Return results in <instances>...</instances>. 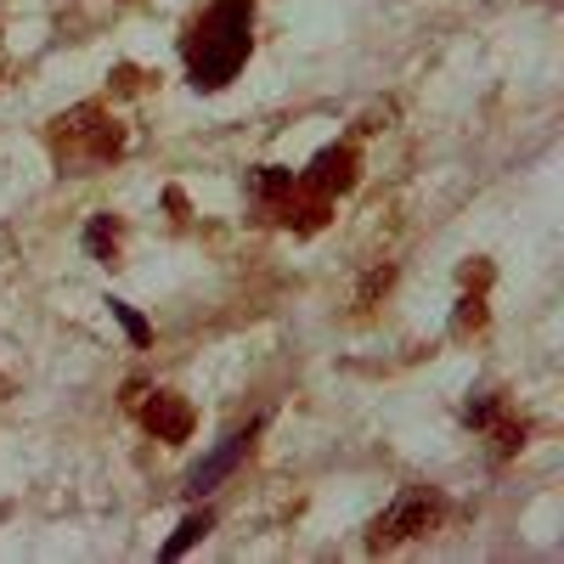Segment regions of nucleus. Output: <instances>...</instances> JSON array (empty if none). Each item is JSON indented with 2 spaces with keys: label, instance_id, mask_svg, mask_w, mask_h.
<instances>
[{
  "label": "nucleus",
  "instance_id": "1",
  "mask_svg": "<svg viewBox=\"0 0 564 564\" xmlns=\"http://www.w3.org/2000/svg\"><path fill=\"white\" fill-rule=\"evenodd\" d=\"M249 45H254V0H215L193 23V34L181 40L186 74H193L198 90H220L249 63Z\"/></svg>",
  "mask_w": 564,
  "mask_h": 564
},
{
  "label": "nucleus",
  "instance_id": "2",
  "mask_svg": "<svg viewBox=\"0 0 564 564\" xmlns=\"http://www.w3.org/2000/svg\"><path fill=\"white\" fill-rule=\"evenodd\" d=\"M249 441H254V423H249V430H231L204 463H193V475H186V497H204V491H215L226 475H231V468H238L243 463V452H249Z\"/></svg>",
  "mask_w": 564,
  "mask_h": 564
},
{
  "label": "nucleus",
  "instance_id": "3",
  "mask_svg": "<svg viewBox=\"0 0 564 564\" xmlns=\"http://www.w3.org/2000/svg\"><path fill=\"white\" fill-rule=\"evenodd\" d=\"M430 520H435V497H430V491H401V497H395V508L379 520V531H372V547L430 531Z\"/></svg>",
  "mask_w": 564,
  "mask_h": 564
},
{
  "label": "nucleus",
  "instance_id": "4",
  "mask_svg": "<svg viewBox=\"0 0 564 564\" xmlns=\"http://www.w3.org/2000/svg\"><path fill=\"white\" fill-rule=\"evenodd\" d=\"M148 430L159 435V441H186V435H193V412H186L175 395H159L153 406H148Z\"/></svg>",
  "mask_w": 564,
  "mask_h": 564
},
{
  "label": "nucleus",
  "instance_id": "5",
  "mask_svg": "<svg viewBox=\"0 0 564 564\" xmlns=\"http://www.w3.org/2000/svg\"><path fill=\"white\" fill-rule=\"evenodd\" d=\"M209 531H215V520H209V508H204V513H186V520L175 525V536H170V542L159 547V558H181L186 547H193V542H204Z\"/></svg>",
  "mask_w": 564,
  "mask_h": 564
},
{
  "label": "nucleus",
  "instance_id": "6",
  "mask_svg": "<svg viewBox=\"0 0 564 564\" xmlns=\"http://www.w3.org/2000/svg\"><path fill=\"white\" fill-rule=\"evenodd\" d=\"M113 243H119V220L113 215H97V220L85 226V254L90 260H108L113 265Z\"/></svg>",
  "mask_w": 564,
  "mask_h": 564
},
{
  "label": "nucleus",
  "instance_id": "7",
  "mask_svg": "<svg viewBox=\"0 0 564 564\" xmlns=\"http://www.w3.org/2000/svg\"><path fill=\"white\" fill-rule=\"evenodd\" d=\"M108 311H113V322H119L124 334H130V345H153V327L141 322V316H135V311H130L124 300H108Z\"/></svg>",
  "mask_w": 564,
  "mask_h": 564
},
{
  "label": "nucleus",
  "instance_id": "8",
  "mask_svg": "<svg viewBox=\"0 0 564 564\" xmlns=\"http://www.w3.org/2000/svg\"><path fill=\"white\" fill-rule=\"evenodd\" d=\"M468 423H491V395H480V401H468V412H463Z\"/></svg>",
  "mask_w": 564,
  "mask_h": 564
}]
</instances>
